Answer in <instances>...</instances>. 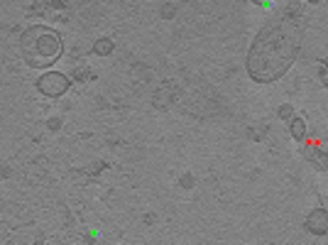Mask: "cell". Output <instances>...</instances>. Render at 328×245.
Instances as JSON below:
<instances>
[{
  "label": "cell",
  "instance_id": "6da1fadb",
  "mask_svg": "<svg viewBox=\"0 0 328 245\" xmlns=\"http://www.w3.org/2000/svg\"><path fill=\"white\" fill-rule=\"evenodd\" d=\"M301 37H304V20L299 10H287L277 20L267 22V27L255 37L247 52L245 67L250 79L257 84L279 81L294 64L301 47Z\"/></svg>",
  "mask_w": 328,
  "mask_h": 245
},
{
  "label": "cell",
  "instance_id": "7a4b0ae2",
  "mask_svg": "<svg viewBox=\"0 0 328 245\" xmlns=\"http://www.w3.org/2000/svg\"><path fill=\"white\" fill-rule=\"evenodd\" d=\"M20 52L32 69H47L61 56L64 44H61L59 32L44 25H35L20 35Z\"/></svg>",
  "mask_w": 328,
  "mask_h": 245
},
{
  "label": "cell",
  "instance_id": "3957f363",
  "mask_svg": "<svg viewBox=\"0 0 328 245\" xmlns=\"http://www.w3.org/2000/svg\"><path fill=\"white\" fill-rule=\"evenodd\" d=\"M37 86H39V91H42L44 96H49V98H59V96H64V93L69 91L71 79H69V76H64V74H59V71H47V74L37 81Z\"/></svg>",
  "mask_w": 328,
  "mask_h": 245
},
{
  "label": "cell",
  "instance_id": "277c9868",
  "mask_svg": "<svg viewBox=\"0 0 328 245\" xmlns=\"http://www.w3.org/2000/svg\"><path fill=\"white\" fill-rule=\"evenodd\" d=\"M306 228H309L313 235H326V230H328V213H326V209L311 211L309 218H306Z\"/></svg>",
  "mask_w": 328,
  "mask_h": 245
},
{
  "label": "cell",
  "instance_id": "5b68a950",
  "mask_svg": "<svg viewBox=\"0 0 328 245\" xmlns=\"http://www.w3.org/2000/svg\"><path fill=\"white\" fill-rule=\"evenodd\" d=\"M292 135L299 142H304V138H306V122H304V118H292Z\"/></svg>",
  "mask_w": 328,
  "mask_h": 245
},
{
  "label": "cell",
  "instance_id": "8992f818",
  "mask_svg": "<svg viewBox=\"0 0 328 245\" xmlns=\"http://www.w3.org/2000/svg\"><path fill=\"white\" fill-rule=\"evenodd\" d=\"M93 52H96L98 56H108V54L113 52V42H110L108 37H101V39L93 44Z\"/></svg>",
  "mask_w": 328,
  "mask_h": 245
},
{
  "label": "cell",
  "instance_id": "52a82bcc",
  "mask_svg": "<svg viewBox=\"0 0 328 245\" xmlns=\"http://www.w3.org/2000/svg\"><path fill=\"white\" fill-rule=\"evenodd\" d=\"M181 187H186V189L193 187V176H191V174H184V176H181Z\"/></svg>",
  "mask_w": 328,
  "mask_h": 245
},
{
  "label": "cell",
  "instance_id": "ba28073f",
  "mask_svg": "<svg viewBox=\"0 0 328 245\" xmlns=\"http://www.w3.org/2000/svg\"><path fill=\"white\" fill-rule=\"evenodd\" d=\"M279 118L289 120V118H292V105H282V108H279Z\"/></svg>",
  "mask_w": 328,
  "mask_h": 245
},
{
  "label": "cell",
  "instance_id": "9c48e42d",
  "mask_svg": "<svg viewBox=\"0 0 328 245\" xmlns=\"http://www.w3.org/2000/svg\"><path fill=\"white\" fill-rule=\"evenodd\" d=\"M49 128H52V130H59V128H61V120H59V118H49Z\"/></svg>",
  "mask_w": 328,
  "mask_h": 245
},
{
  "label": "cell",
  "instance_id": "30bf717a",
  "mask_svg": "<svg viewBox=\"0 0 328 245\" xmlns=\"http://www.w3.org/2000/svg\"><path fill=\"white\" fill-rule=\"evenodd\" d=\"M86 76H91L88 69H79V71H76V79H86Z\"/></svg>",
  "mask_w": 328,
  "mask_h": 245
}]
</instances>
